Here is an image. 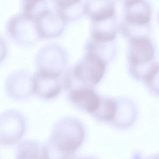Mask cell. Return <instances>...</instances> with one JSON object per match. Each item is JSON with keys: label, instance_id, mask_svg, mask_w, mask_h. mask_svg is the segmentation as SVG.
I'll use <instances>...</instances> for the list:
<instances>
[{"label": "cell", "instance_id": "6da1fadb", "mask_svg": "<svg viewBox=\"0 0 159 159\" xmlns=\"http://www.w3.org/2000/svg\"><path fill=\"white\" fill-rule=\"evenodd\" d=\"M85 132L83 124L77 119L66 117L59 120L53 127L46 144L49 156L62 158L73 154L84 141Z\"/></svg>", "mask_w": 159, "mask_h": 159}, {"label": "cell", "instance_id": "7a4b0ae2", "mask_svg": "<svg viewBox=\"0 0 159 159\" xmlns=\"http://www.w3.org/2000/svg\"><path fill=\"white\" fill-rule=\"evenodd\" d=\"M107 63L95 55L86 52L73 68L65 73L64 88L67 91L80 86L93 88L103 79Z\"/></svg>", "mask_w": 159, "mask_h": 159}, {"label": "cell", "instance_id": "3957f363", "mask_svg": "<svg viewBox=\"0 0 159 159\" xmlns=\"http://www.w3.org/2000/svg\"><path fill=\"white\" fill-rule=\"evenodd\" d=\"M128 50L129 71L136 80L144 81L159 70L154 46L148 38L129 39Z\"/></svg>", "mask_w": 159, "mask_h": 159}, {"label": "cell", "instance_id": "277c9868", "mask_svg": "<svg viewBox=\"0 0 159 159\" xmlns=\"http://www.w3.org/2000/svg\"><path fill=\"white\" fill-rule=\"evenodd\" d=\"M125 17L121 30L125 36L137 37L148 33L151 9L145 0H131L124 4Z\"/></svg>", "mask_w": 159, "mask_h": 159}, {"label": "cell", "instance_id": "5b68a950", "mask_svg": "<svg viewBox=\"0 0 159 159\" xmlns=\"http://www.w3.org/2000/svg\"><path fill=\"white\" fill-rule=\"evenodd\" d=\"M6 30L10 39L20 46H30L40 40L34 16L23 12L8 20Z\"/></svg>", "mask_w": 159, "mask_h": 159}, {"label": "cell", "instance_id": "8992f818", "mask_svg": "<svg viewBox=\"0 0 159 159\" xmlns=\"http://www.w3.org/2000/svg\"><path fill=\"white\" fill-rule=\"evenodd\" d=\"M66 50L57 44H48L38 52L35 58L37 70H43L57 76H62L68 64Z\"/></svg>", "mask_w": 159, "mask_h": 159}, {"label": "cell", "instance_id": "52a82bcc", "mask_svg": "<svg viewBox=\"0 0 159 159\" xmlns=\"http://www.w3.org/2000/svg\"><path fill=\"white\" fill-rule=\"evenodd\" d=\"M47 2L33 13L40 39L59 37L65 30L66 21L54 9L49 8Z\"/></svg>", "mask_w": 159, "mask_h": 159}, {"label": "cell", "instance_id": "ba28073f", "mask_svg": "<svg viewBox=\"0 0 159 159\" xmlns=\"http://www.w3.org/2000/svg\"><path fill=\"white\" fill-rule=\"evenodd\" d=\"M26 121L18 110H9L0 115V145L9 146L18 142L25 134Z\"/></svg>", "mask_w": 159, "mask_h": 159}, {"label": "cell", "instance_id": "9c48e42d", "mask_svg": "<svg viewBox=\"0 0 159 159\" xmlns=\"http://www.w3.org/2000/svg\"><path fill=\"white\" fill-rule=\"evenodd\" d=\"M64 77L37 70L32 77L33 93L44 99L57 97L64 87Z\"/></svg>", "mask_w": 159, "mask_h": 159}, {"label": "cell", "instance_id": "30bf717a", "mask_svg": "<svg viewBox=\"0 0 159 159\" xmlns=\"http://www.w3.org/2000/svg\"><path fill=\"white\" fill-rule=\"evenodd\" d=\"M5 88L8 95L13 99H25L33 93L32 76L25 71H15L7 78Z\"/></svg>", "mask_w": 159, "mask_h": 159}, {"label": "cell", "instance_id": "8fae6325", "mask_svg": "<svg viewBox=\"0 0 159 159\" xmlns=\"http://www.w3.org/2000/svg\"><path fill=\"white\" fill-rule=\"evenodd\" d=\"M67 91L70 102L80 109L93 114L99 107L101 97L93 88L80 86Z\"/></svg>", "mask_w": 159, "mask_h": 159}, {"label": "cell", "instance_id": "7c38bea8", "mask_svg": "<svg viewBox=\"0 0 159 159\" xmlns=\"http://www.w3.org/2000/svg\"><path fill=\"white\" fill-rule=\"evenodd\" d=\"M117 108L112 123L117 128L125 129L132 126L137 115L135 104L131 99L121 98L116 99Z\"/></svg>", "mask_w": 159, "mask_h": 159}, {"label": "cell", "instance_id": "4fadbf2b", "mask_svg": "<svg viewBox=\"0 0 159 159\" xmlns=\"http://www.w3.org/2000/svg\"><path fill=\"white\" fill-rule=\"evenodd\" d=\"M83 8V12L93 22L105 20L115 16L113 0H87Z\"/></svg>", "mask_w": 159, "mask_h": 159}, {"label": "cell", "instance_id": "5bb4252c", "mask_svg": "<svg viewBox=\"0 0 159 159\" xmlns=\"http://www.w3.org/2000/svg\"><path fill=\"white\" fill-rule=\"evenodd\" d=\"M17 159L50 158L46 144L34 140H24L17 146L16 152Z\"/></svg>", "mask_w": 159, "mask_h": 159}, {"label": "cell", "instance_id": "9a60e30c", "mask_svg": "<svg viewBox=\"0 0 159 159\" xmlns=\"http://www.w3.org/2000/svg\"><path fill=\"white\" fill-rule=\"evenodd\" d=\"M117 29L115 16L105 20L93 21L92 38L99 41H113L116 38Z\"/></svg>", "mask_w": 159, "mask_h": 159}, {"label": "cell", "instance_id": "2e32d148", "mask_svg": "<svg viewBox=\"0 0 159 159\" xmlns=\"http://www.w3.org/2000/svg\"><path fill=\"white\" fill-rule=\"evenodd\" d=\"M86 52L95 55L106 63L110 62L115 55L116 46L114 41L102 42L91 38L86 45Z\"/></svg>", "mask_w": 159, "mask_h": 159}, {"label": "cell", "instance_id": "e0dca14e", "mask_svg": "<svg viewBox=\"0 0 159 159\" xmlns=\"http://www.w3.org/2000/svg\"><path fill=\"white\" fill-rule=\"evenodd\" d=\"M54 9L66 20H73L80 15L82 11L81 0H52Z\"/></svg>", "mask_w": 159, "mask_h": 159}, {"label": "cell", "instance_id": "ac0fdd59", "mask_svg": "<svg viewBox=\"0 0 159 159\" xmlns=\"http://www.w3.org/2000/svg\"><path fill=\"white\" fill-rule=\"evenodd\" d=\"M116 108V99L101 97L99 107L93 115L102 121L111 122L115 116Z\"/></svg>", "mask_w": 159, "mask_h": 159}, {"label": "cell", "instance_id": "d6986e66", "mask_svg": "<svg viewBox=\"0 0 159 159\" xmlns=\"http://www.w3.org/2000/svg\"><path fill=\"white\" fill-rule=\"evenodd\" d=\"M47 0H22L23 12L32 15Z\"/></svg>", "mask_w": 159, "mask_h": 159}, {"label": "cell", "instance_id": "ffe728a7", "mask_svg": "<svg viewBox=\"0 0 159 159\" xmlns=\"http://www.w3.org/2000/svg\"><path fill=\"white\" fill-rule=\"evenodd\" d=\"M7 53V47L3 38L0 36V63L6 57Z\"/></svg>", "mask_w": 159, "mask_h": 159}, {"label": "cell", "instance_id": "44dd1931", "mask_svg": "<svg viewBox=\"0 0 159 159\" xmlns=\"http://www.w3.org/2000/svg\"><path fill=\"white\" fill-rule=\"evenodd\" d=\"M120 1L121 2H122L123 4L124 5L125 3H126V2H128L130 1L131 0H120Z\"/></svg>", "mask_w": 159, "mask_h": 159}]
</instances>
